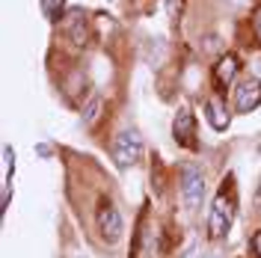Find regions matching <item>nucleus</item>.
I'll return each instance as SVG.
<instances>
[{
  "mask_svg": "<svg viewBox=\"0 0 261 258\" xmlns=\"http://www.w3.org/2000/svg\"><path fill=\"white\" fill-rule=\"evenodd\" d=\"M181 6H184V0H166V9H169V18L172 21L181 18Z\"/></svg>",
  "mask_w": 261,
  "mask_h": 258,
  "instance_id": "ddd939ff",
  "label": "nucleus"
},
{
  "mask_svg": "<svg viewBox=\"0 0 261 258\" xmlns=\"http://www.w3.org/2000/svg\"><path fill=\"white\" fill-rule=\"evenodd\" d=\"M238 68H241L238 57H234V54H226V57H223V60L217 63V68H214L217 86H220V89H228V86L234 83V74H238Z\"/></svg>",
  "mask_w": 261,
  "mask_h": 258,
  "instance_id": "0eeeda50",
  "label": "nucleus"
},
{
  "mask_svg": "<svg viewBox=\"0 0 261 258\" xmlns=\"http://www.w3.org/2000/svg\"><path fill=\"white\" fill-rule=\"evenodd\" d=\"M181 258H202V249H199V243H190L187 249H184V255Z\"/></svg>",
  "mask_w": 261,
  "mask_h": 258,
  "instance_id": "2eb2a0df",
  "label": "nucleus"
},
{
  "mask_svg": "<svg viewBox=\"0 0 261 258\" xmlns=\"http://www.w3.org/2000/svg\"><path fill=\"white\" fill-rule=\"evenodd\" d=\"M9 199H12V184H3V199H0V208H9Z\"/></svg>",
  "mask_w": 261,
  "mask_h": 258,
  "instance_id": "4468645a",
  "label": "nucleus"
},
{
  "mask_svg": "<svg viewBox=\"0 0 261 258\" xmlns=\"http://www.w3.org/2000/svg\"><path fill=\"white\" fill-rule=\"evenodd\" d=\"M181 202L184 208L190 211H199L202 202H205V175L196 163H184L181 166Z\"/></svg>",
  "mask_w": 261,
  "mask_h": 258,
  "instance_id": "7ed1b4c3",
  "label": "nucleus"
},
{
  "mask_svg": "<svg viewBox=\"0 0 261 258\" xmlns=\"http://www.w3.org/2000/svg\"><path fill=\"white\" fill-rule=\"evenodd\" d=\"M98 113H101V95H92L89 101H86V107H83L81 122L83 125H92V122L98 119Z\"/></svg>",
  "mask_w": 261,
  "mask_h": 258,
  "instance_id": "1a4fd4ad",
  "label": "nucleus"
},
{
  "mask_svg": "<svg viewBox=\"0 0 261 258\" xmlns=\"http://www.w3.org/2000/svg\"><path fill=\"white\" fill-rule=\"evenodd\" d=\"M249 255L261 258V231H255V235L249 238Z\"/></svg>",
  "mask_w": 261,
  "mask_h": 258,
  "instance_id": "f8f14e48",
  "label": "nucleus"
},
{
  "mask_svg": "<svg viewBox=\"0 0 261 258\" xmlns=\"http://www.w3.org/2000/svg\"><path fill=\"white\" fill-rule=\"evenodd\" d=\"M252 27H255V36H258V42H261V6L255 9V15H252Z\"/></svg>",
  "mask_w": 261,
  "mask_h": 258,
  "instance_id": "dca6fc26",
  "label": "nucleus"
},
{
  "mask_svg": "<svg viewBox=\"0 0 261 258\" xmlns=\"http://www.w3.org/2000/svg\"><path fill=\"white\" fill-rule=\"evenodd\" d=\"M63 6H65V0H42V9H45V15H48L50 21H60Z\"/></svg>",
  "mask_w": 261,
  "mask_h": 258,
  "instance_id": "9b49d317",
  "label": "nucleus"
},
{
  "mask_svg": "<svg viewBox=\"0 0 261 258\" xmlns=\"http://www.w3.org/2000/svg\"><path fill=\"white\" fill-rule=\"evenodd\" d=\"M205 119H208V125L214 131H226L231 125V116L228 110L223 107V101L220 98H208V104H205Z\"/></svg>",
  "mask_w": 261,
  "mask_h": 258,
  "instance_id": "6e6552de",
  "label": "nucleus"
},
{
  "mask_svg": "<svg viewBox=\"0 0 261 258\" xmlns=\"http://www.w3.org/2000/svg\"><path fill=\"white\" fill-rule=\"evenodd\" d=\"M172 137L178 145H190L196 148V119L190 113V107H181L175 113V122H172Z\"/></svg>",
  "mask_w": 261,
  "mask_h": 258,
  "instance_id": "423d86ee",
  "label": "nucleus"
},
{
  "mask_svg": "<svg viewBox=\"0 0 261 258\" xmlns=\"http://www.w3.org/2000/svg\"><path fill=\"white\" fill-rule=\"evenodd\" d=\"M231 104H234V113H252L261 104V81H255V78L241 81L231 92Z\"/></svg>",
  "mask_w": 261,
  "mask_h": 258,
  "instance_id": "39448f33",
  "label": "nucleus"
},
{
  "mask_svg": "<svg viewBox=\"0 0 261 258\" xmlns=\"http://www.w3.org/2000/svg\"><path fill=\"white\" fill-rule=\"evenodd\" d=\"M143 148H146L143 134H140L137 128H125L113 140V161H116V166H119V169H130L134 163L143 158Z\"/></svg>",
  "mask_w": 261,
  "mask_h": 258,
  "instance_id": "f03ea898",
  "label": "nucleus"
},
{
  "mask_svg": "<svg viewBox=\"0 0 261 258\" xmlns=\"http://www.w3.org/2000/svg\"><path fill=\"white\" fill-rule=\"evenodd\" d=\"M231 184H234V178L226 175L223 187H220L217 196L211 199V211H208V235H211L214 241L226 238L231 223H234V214H238V193L231 190Z\"/></svg>",
  "mask_w": 261,
  "mask_h": 258,
  "instance_id": "f257e3e1",
  "label": "nucleus"
},
{
  "mask_svg": "<svg viewBox=\"0 0 261 258\" xmlns=\"http://www.w3.org/2000/svg\"><path fill=\"white\" fill-rule=\"evenodd\" d=\"M95 223H98V231L107 243H116L122 238V214L116 208L110 199H101L98 202V211H95Z\"/></svg>",
  "mask_w": 261,
  "mask_h": 258,
  "instance_id": "20e7f679",
  "label": "nucleus"
},
{
  "mask_svg": "<svg viewBox=\"0 0 261 258\" xmlns=\"http://www.w3.org/2000/svg\"><path fill=\"white\" fill-rule=\"evenodd\" d=\"M12 172H15V151L12 145H3V184H9Z\"/></svg>",
  "mask_w": 261,
  "mask_h": 258,
  "instance_id": "9d476101",
  "label": "nucleus"
}]
</instances>
